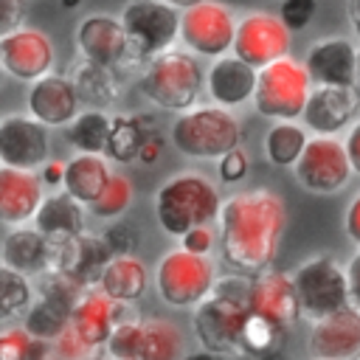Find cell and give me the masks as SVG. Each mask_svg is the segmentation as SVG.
<instances>
[{"label":"cell","mask_w":360,"mask_h":360,"mask_svg":"<svg viewBox=\"0 0 360 360\" xmlns=\"http://www.w3.org/2000/svg\"><path fill=\"white\" fill-rule=\"evenodd\" d=\"M219 253L228 267L256 276L278 253L287 208L276 191L250 188L231 194L219 208Z\"/></svg>","instance_id":"6da1fadb"},{"label":"cell","mask_w":360,"mask_h":360,"mask_svg":"<svg viewBox=\"0 0 360 360\" xmlns=\"http://www.w3.org/2000/svg\"><path fill=\"white\" fill-rule=\"evenodd\" d=\"M222 197L217 186L200 172H180L163 180L155 191V217L169 236H183L191 228L211 225L219 217Z\"/></svg>","instance_id":"7a4b0ae2"},{"label":"cell","mask_w":360,"mask_h":360,"mask_svg":"<svg viewBox=\"0 0 360 360\" xmlns=\"http://www.w3.org/2000/svg\"><path fill=\"white\" fill-rule=\"evenodd\" d=\"M205 87L202 68L194 53L169 48L146 62V70L141 76L143 96L169 112H186L197 104L200 93Z\"/></svg>","instance_id":"3957f363"},{"label":"cell","mask_w":360,"mask_h":360,"mask_svg":"<svg viewBox=\"0 0 360 360\" xmlns=\"http://www.w3.org/2000/svg\"><path fill=\"white\" fill-rule=\"evenodd\" d=\"M242 141L236 115L228 107L208 104L180 112L172 124V143L180 155L194 160H219Z\"/></svg>","instance_id":"277c9868"},{"label":"cell","mask_w":360,"mask_h":360,"mask_svg":"<svg viewBox=\"0 0 360 360\" xmlns=\"http://www.w3.org/2000/svg\"><path fill=\"white\" fill-rule=\"evenodd\" d=\"M312 84L315 82H312L304 62H295L292 56H281V59L259 68L253 107L264 118L295 121L307 110Z\"/></svg>","instance_id":"5b68a950"},{"label":"cell","mask_w":360,"mask_h":360,"mask_svg":"<svg viewBox=\"0 0 360 360\" xmlns=\"http://www.w3.org/2000/svg\"><path fill=\"white\" fill-rule=\"evenodd\" d=\"M158 295L169 307H197L211 295L217 284V264L211 256L191 253L186 248L169 250L155 267Z\"/></svg>","instance_id":"8992f818"},{"label":"cell","mask_w":360,"mask_h":360,"mask_svg":"<svg viewBox=\"0 0 360 360\" xmlns=\"http://www.w3.org/2000/svg\"><path fill=\"white\" fill-rule=\"evenodd\" d=\"M183 11L166 0H132L121 11V22L129 37V53L135 59H155L169 51L180 37Z\"/></svg>","instance_id":"52a82bcc"},{"label":"cell","mask_w":360,"mask_h":360,"mask_svg":"<svg viewBox=\"0 0 360 360\" xmlns=\"http://www.w3.org/2000/svg\"><path fill=\"white\" fill-rule=\"evenodd\" d=\"M301 312L309 318H323L352 304L349 276L332 256H315L295 267L292 273Z\"/></svg>","instance_id":"ba28073f"},{"label":"cell","mask_w":360,"mask_h":360,"mask_svg":"<svg viewBox=\"0 0 360 360\" xmlns=\"http://www.w3.org/2000/svg\"><path fill=\"white\" fill-rule=\"evenodd\" d=\"M248 318V304L228 298L217 290H211L208 298H202L194 307L191 329L197 340L219 354H239L242 357V326Z\"/></svg>","instance_id":"9c48e42d"},{"label":"cell","mask_w":360,"mask_h":360,"mask_svg":"<svg viewBox=\"0 0 360 360\" xmlns=\"http://www.w3.org/2000/svg\"><path fill=\"white\" fill-rule=\"evenodd\" d=\"M236 17L225 3L217 0H200L188 8H183L180 17V39L183 45L197 56H225L233 51L236 39Z\"/></svg>","instance_id":"30bf717a"},{"label":"cell","mask_w":360,"mask_h":360,"mask_svg":"<svg viewBox=\"0 0 360 360\" xmlns=\"http://www.w3.org/2000/svg\"><path fill=\"white\" fill-rule=\"evenodd\" d=\"M295 180L301 188L312 194H335L346 188L349 177L354 174V166L349 160L346 143L338 141L335 135H315L309 138L304 155L292 166Z\"/></svg>","instance_id":"8fae6325"},{"label":"cell","mask_w":360,"mask_h":360,"mask_svg":"<svg viewBox=\"0 0 360 360\" xmlns=\"http://www.w3.org/2000/svg\"><path fill=\"white\" fill-rule=\"evenodd\" d=\"M233 53L253 68H264L281 56H290V28L276 14L250 11L236 22Z\"/></svg>","instance_id":"7c38bea8"},{"label":"cell","mask_w":360,"mask_h":360,"mask_svg":"<svg viewBox=\"0 0 360 360\" xmlns=\"http://www.w3.org/2000/svg\"><path fill=\"white\" fill-rule=\"evenodd\" d=\"M48 124L20 112H8L0 118V163L14 169H42L48 163L51 141Z\"/></svg>","instance_id":"4fadbf2b"},{"label":"cell","mask_w":360,"mask_h":360,"mask_svg":"<svg viewBox=\"0 0 360 360\" xmlns=\"http://www.w3.org/2000/svg\"><path fill=\"white\" fill-rule=\"evenodd\" d=\"M56 59L51 37L37 28H14L0 37V65L17 82H37L51 73Z\"/></svg>","instance_id":"5bb4252c"},{"label":"cell","mask_w":360,"mask_h":360,"mask_svg":"<svg viewBox=\"0 0 360 360\" xmlns=\"http://www.w3.org/2000/svg\"><path fill=\"white\" fill-rule=\"evenodd\" d=\"M76 45L84 59L98 62L104 68H121L124 62H132L129 53V37L121 22V17L110 14H87L76 25Z\"/></svg>","instance_id":"9a60e30c"},{"label":"cell","mask_w":360,"mask_h":360,"mask_svg":"<svg viewBox=\"0 0 360 360\" xmlns=\"http://www.w3.org/2000/svg\"><path fill=\"white\" fill-rule=\"evenodd\" d=\"M309 354L318 360H357L360 357V309L343 307L312 323Z\"/></svg>","instance_id":"2e32d148"},{"label":"cell","mask_w":360,"mask_h":360,"mask_svg":"<svg viewBox=\"0 0 360 360\" xmlns=\"http://www.w3.org/2000/svg\"><path fill=\"white\" fill-rule=\"evenodd\" d=\"M304 65H307V70H309L315 84H323V87H357L360 51L346 37H326L321 42H312Z\"/></svg>","instance_id":"e0dca14e"},{"label":"cell","mask_w":360,"mask_h":360,"mask_svg":"<svg viewBox=\"0 0 360 360\" xmlns=\"http://www.w3.org/2000/svg\"><path fill=\"white\" fill-rule=\"evenodd\" d=\"M248 309L259 312V315H267V318L284 323L287 329L304 315L292 276L281 273V270H270V267L256 273V276H250Z\"/></svg>","instance_id":"ac0fdd59"},{"label":"cell","mask_w":360,"mask_h":360,"mask_svg":"<svg viewBox=\"0 0 360 360\" xmlns=\"http://www.w3.org/2000/svg\"><path fill=\"white\" fill-rule=\"evenodd\" d=\"M357 112H360V90L357 87L315 84L301 118H304L307 129H312L315 135H338L357 118Z\"/></svg>","instance_id":"d6986e66"},{"label":"cell","mask_w":360,"mask_h":360,"mask_svg":"<svg viewBox=\"0 0 360 360\" xmlns=\"http://www.w3.org/2000/svg\"><path fill=\"white\" fill-rule=\"evenodd\" d=\"M127 318H132V315H129V304L112 301L104 290L90 287V290L82 295V301L76 304L73 318H70V326L82 335V340H84L90 349H96V346H104V343L110 340L112 329H115L121 321H127ZM135 318H138V315H135Z\"/></svg>","instance_id":"ffe728a7"},{"label":"cell","mask_w":360,"mask_h":360,"mask_svg":"<svg viewBox=\"0 0 360 360\" xmlns=\"http://www.w3.org/2000/svg\"><path fill=\"white\" fill-rule=\"evenodd\" d=\"M110 259L112 250L107 248L104 236H90L87 231L73 239L53 242V270L73 276L84 287H98V278Z\"/></svg>","instance_id":"44dd1931"},{"label":"cell","mask_w":360,"mask_h":360,"mask_svg":"<svg viewBox=\"0 0 360 360\" xmlns=\"http://www.w3.org/2000/svg\"><path fill=\"white\" fill-rule=\"evenodd\" d=\"M256 82H259V68L248 65L236 53L217 56L205 70V93L211 96L214 104L228 110L242 107L245 101H253Z\"/></svg>","instance_id":"7402d4cb"},{"label":"cell","mask_w":360,"mask_h":360,"mask_svg":"<svg viewBox=\"0 0 360 360\" xmlns=\"http://www.w3.org/2000/svg\"><path fill=\"white\" fill-rule=\"evenodd\" d=\"M28 112L39 121H45L48 127H68L76 115H79V93L70 76H56L48 73L37 82H31L28 90Z\"/></svg>","instance_id":"603a6c76"},{"label":"cell","mask_w":360,"mask_h":360,"mask_svg":"<svg viewBox=\"0 0 360 360\" xmlns=\"http://www.w3.org/2000/svg\"><path fill=\"white\" fill-rule=\"evenodd\" d=\"M42 177L31 169L0 166V219L6 225H25L42 205Z\"/></svg>","instance_id":"cb8c5ba5"},{"label":"cell","mask_w":360,"mask_h":360,"mask_svg":"<svg viewBox=\"0 0 360 360\" xmlns=\"http://www.w3.org/2000/svg\"><path fill=\"white\" fill-rule=\"evenodd\" d=\"M3 264L25 276L53 270V242L37 228H14L3 239Z\"/></svg>","instance_id":"d4e9b609"},{"label":"cell","mask_w":360,"mask_h":360,"mask_svg":"<svg viewBox=\"0 0 360 360\" xmlns=\"http://www.w3.org/2000/svg\"><path fill=\"white\" fill-rule=\"evenodd\" d=\"M34 228L42 231L51 242H65V239H73V236L84 233L82 202L73 194H68L65 188L48 194L42 200L37 217H34Z\"/></svg>","instance_id":"484cf974"},{"label":"cell","mask_w":360,"mask_h":360,"mask_svg":"<svg viewBox=\"0 0 360 360\" xmlns=\"http://www.w3.org/2000/svg\"><path fill=\"white\" fill-rule=\"evenodd\" d=\"M110 174L112 172L107 166V155L79 152L76 158H70L65 163V183H62V188L68 194H73L82 205H90L104 191Z\"/></svg>","instance_id":"4316f807"},{"label":"cell","mask_w":360,"mask_h":360,"mask_svg":"<svg viewBox=\"0 0 360 360\" xmlns=\"http://www.w3.org/2000/svg\"><path fill=\"white\" fill-rule=\"evenodd\" d=\"M146 287H149V273L143 262H138L132 253L112 256L98 278V290H104L112 301H124V304L138 301L146 292Z\"/></svg>","instance_id":"83f0119b"},{"label":"cell","mask_w":360,"mask_h":360,"mask_svg":"<svg viewBox=\"0 0 360 360\" xmlns=\"http://www.w3.org/2000/svg\"><path fill=\"white\" fill-rule=\"evenodd\" d=\"M70 79L76 84V93H79L82 104H87V107L104 110L118 98V82H115L112 68H104V65L90 62V59L82 56L70 68Z\"/></svg>","instance_id":"f1b7e54d"},{"label":"cell","mask_w":360,"mask_h":360,"mask_svg":"<svg viewBox=\"0 0 360 360\" xmlns=\"http://www.w3.org/2000/svg\"><path fill=\"white\" fill-rule=\"evenodd\" d=\"M284 340H287L284 323L248 309L242 326V357H276L284 349Z\"/></svg>","instance_id":"f546056e"},{"label":"cell","mask_w":360,"mask_h":360,"mask_svg":"<svg viewBox=\"0 0 360 360\" xmlns=\"http://www.w3.org/2000/svg\"><path fill=\"white\" fill-rule=\"evenodd\" d=\"M110 132H112V118H110L104 110L87 107L84 112H79V115L68 124V143H70L76 152L107 155Z\"/></svg>","instance_id":"4dcf8cb0"},{"label":"cell","mask_w":360,"mask_h":360,"mask_svg":"<svg viewBox=\"0 0 360 360\" xmlns=\"http://www.w3.org/2000/svg\"><path fill=\"white\" fill-rule=\"evenodd\" d=\"M149 127L141 115H132V112H124V115H115L112 118V132H110V143H107V158L110 160H118V163H132L146 138H149Z\"/></svg>","instance_id":"1f68e13d"},{"label":"cell","mask_w":360,"mask_h":360,"mask_svg":"<svg viewBox=\"0 0 360 360\" xmlns=\"http://www.w3.org/2000/svg\"><path fill=\"white\" fill-rule=\"evenodd\" d=\"M309 138L295 121H276L264 135V155L273 166H295Z\"/></svg>","instance_id":"d6a6232c"},{"label":"cell","mask_w":360,"mask_h":360,"mask_svg":"<svg viewBox=\"0 0 360 360\" xmlns=\"http://www.w3.org/2000/svg\"><path fill=\"white\" fill-rule=\"evenodd\" d=\"M141 360H183V335L169 321H143Z\"/></svg>","instance_id":"836d02e7"},{"label":"cell","mask_w":360,"mask_h":360,"mask_svg":"<svg viewBox=\"0 0 360 360\" xmlns=\"http://www.w3.org/2000/svg\"><path fill=\"white\" fill-rule=\"evenodd\" d=\"M70 318H73V309H68V307H62V304L39 295V301L28 309L22 326L34 338H39V340H56L70 326Z\"/></svg>","instance_id":"e575fe53"},{"label":"cell","mask_w":360,"mask_h":360,"mask_svg":"<svg viewBox=\"0 0 360 360\" xmlns=\"http://www.w3.org/2000/svg\"><path fill=\"white\" fill-rule=\"evenodd\" d=\"M31 276L17 273L14 267L0 270V312L3 318H25L34 307V287L28 281Z\"/></svg>","instance_id":"d590c367"},{"label":"cell","mask_w":360,"mask_h":360,"mask_svg":"<svg viewBox=\"0 0 360 360\" xmlns=\"http://www.w3.org/2000/svg\"><path fill=\"white\" fill-rule=\"evenodd\" d=\"M129 202H132V183L124 174L112 172L104 191L90 202V214L98 219H115L129 208Z\"/></svg>","instance_id":"8d00e7d4"},{"label":"cell","mask_w":360,"mask_h":360,"mask_svg":"<svg viewBox=\"0 0 360 360\" xmlns=\"http://www.w3.org/2000/svg\"><path fill=\"white\" fill-rule=\"evenodd\" d=\"M141 340H143V321L127 318L112 329L104 346L112 360H141Z\"/></svg>","instance_id":"74e56055"},{"label":"cell","mask_w":360,"mask_h":360,"mask_svg":"<svg viewBox=\"0 0 360 360\" xmlns=\"http://www.w3.org/2000/svg\"><path fill=\"white\" fill-rule=\"evenodd\" d=\"M39 338H34L25 326L3 329L0 335V360H34L39 349Z\"/></svg>","instance_id":"f35d334b"},{"label":"cell","mask_w":360,"mask_h":360,"mask_svg":"<svg viewBox=\"0 0 360 360\" xmlns=\"http://www.w3.org/2000/svg\"><path fill=\"white\" fill-rule=\"evenodd\" d=\"M315 8H318L315 0H284L281 8H278V17L284 20V25L290 31H304L312 22Z\"/></svg>","instance_id":"ab89813d"},{"label":"cell","mask_w":360,"mask_h":360,"mask_svg":"<svg viewBox=\"0 0 360 360\" xmlns=\"http://www.w3.org/2000/svg\"><path fill=\"white\" fill-rule=\"evenodd\" d=\"M101 236H104L107 248L112 250V256H127V253H132L135 245H138L135 231H132L129 225H124V222H112Z\"/></svg>","instance_id":"60d3db41"},{"label":"cell","mask_w":360,"mask_h":360,"mask_svg":"<svg viewBox=\"0 0 360 360\" xmlns=\"http://www.w3.org/2000/svg\"><path fill=\"white\" fill-rule=\"evenodd\" d=\"M217 172H219V180H222V183H239V180L248 174V152H242L239 146L231 149L228 155L219 158Z\"/></svg>","instance_id":"b9f144b4"},{"label":"cell","mask_w":360,"mask_h":360,"mask_svg":"<svg viewBox=\"0 0 360 360\" xmlns=\"http://www.w3.org/2000/svg\"><path fill=\"white\" fill-rule=\"evenodd\" d=\"M53 349H56V354H59L62 360H82V357L90 354V346L82 340V335H79L73 326H68V329L53 340Z\"/></svg>","instance_id":"7bdbcfd3"},{"label":"cell","mask_w":360,"mask_h":360,"mask_svg":"<svg viewBox=\"0 0 360 360\" xmlns=\"http://www.w3.org/2000/svg\"><path fill=\"white\" fill-rule=\"evenodd\" d=\"M214 242H217V233H214V228H208V225L191 228L188 233L180 236V248H186V250H191V253H202V256H211Z\"/></svg>","instance_id":"ee69618b"},{"label":"cell","mask_w":360,"mask_h":360,"mask_svg":"<svg viewBox=\"0 0 360 360\" xmlns=\"http://www.w3.org/2000/svg\"><path fill=\"white\" fill-rule=\"evenodd\" d=\"M25 14V0H3V11H0V31L8 34L14 28H20Z\"/></svg>","instance_id":"f6af8a7d"},{"label":"cell","mask_w":360,"mask_h":360,"mask_svg":"<svg viewBox=\"0 0 360 360\" xmlns=\"http://www.w3.org/2000/svg\"><path fill=\"white\" fill-rule=\"evenodd\" d=\"M343 231H346V236L360 248V191L349 200V205H346V214H343Z\"/></svg>","instance_id":"bcb514c9"},{"label":"cell","mask_w":360,"mask_h":360,"mask_svg":"<svg viewBox=\"0 0 360 360\" xmlns=\"http://www.w3.org/2000/svg\"><path fill=\"white\" fill-rule=\"evenodd\" d=\"M346 276H349V292H352V307L360 309V250L349 259L346 264Z\"/></svg>","instance_id":"7dc6e473"},{"label":"cell","mask_w":360,"mask_h":360,"mask_svg":"<svg viewBox=\"0 0 360 360\" xmlns=\"http://www.w3.org/2000/svg\"><path fill=\"white\" fill-rule=\"evenodd\" d=\"M343 143H346L349 160H352V166H354V174H360V121H354V124L349 127Z\"/></svg>","instance_id":"c3c4849f"},{"label":"cell","mask_w":360,"mask_h":360,"mask_svg":"<svg viewBox=\"0 0 360 360\" xmlns=\"http://www.w3.org/2000/svg\"><path fill=\"white\" fill-rule=\"evenodd\" d=\"M39 177H42V183H45V186L59 188V186L65 183V163H59V160H48V163L42 166Z\"/></svg>","instance_id":"681fc988"},{"label":"cell","mask_w":360,"mask_h":360,"mask_svg":"<svg viewBox=\"0 0 360 360\" xmlns=\"http://www.w3.org/2000/svg\"><path fill=\"white\" fill-rule=\"evenodd\" d=\"M158 155H160V138L158 135H149L146 143H143V149H141V155H138V160L141 163H152Z\"/></svg>","instance_id":"f907efd6"},{"label":"cell","mask_w":360,"mask_h":360,"mask_svg":"<svg viewBox=\"0 0 360 360\" xmlns=\"http://www.w3.org/2000/svg\"><path fill=\"white\" fill-rule=\"evenodd\" d=\"M346 17H349V22H352V28H354V34L360 39V0H349L346 3Z\"/></svg>","instance_id":"816d5d0a"},{"label":"cell","mask_w":360,"mask_h":360,"mask_svg":"<svg viewBox=\"0 0 360 360\" xmlns=\"http://www.w3.org/2000/svg\"><path fill=\"white\" fill-rule=\"evenodd\" d=\"M228 354H219V352H211V349H200V352H191V354H183V360H225Z\"/></svg>","instance_id":"f5cc1de1"},{"label":"cell","mask_w":360,"mask_h":360,"mask_svg":"<svg viewBox=\"0 0 360 360\" xmlns=\"http://www.w3.org/2000/svg\"><path fill=\"white\" fill-rule=\"evenodd\" d=\"M48 343H51V340H42V343H39V349H37V354H34V360H62L59 354H51V349H48Z\"/></svg>","instance_id":"db71d44e"},{"label":"cell","mask_w":360,"mask_h":360,"mask_svg":"<svg viewBox=\"0 0 360 360\" xmlns=\"http://www.w3.org/2000/svg\"><path fill=\"white\" fill-rule=\"evenodd\" d=\"M166 3H172V6H177V8H188V6H194V3H200V0H166Z\"/></svg>","instance_id":"11a10c76"},{"label":"cell","mask_w":360,"mask_h":360,"mask_svg":"<svg viewBox=\"0 0 360 360\" xmlns=\"http://www.w3.org/2000/svg\"><path fill=\"white\" fill-rule=\"evenodd\" d=\"M82 360H112V357H98V354H87V357H82Z\"/></svg>","instance_id":"9f6ffc18"},{"label":"cell","mask_w":360,"mask_h":360,"mask_svg":"<svg viewBox=\"0 0 360 360\" xmlns=\"http://www.w3.org/2000/svg\"><path fill=\"white\" fill-rule=\"evenodd\" d=\"M248 360H276V357H248Z\"/></svg>","instance_id":"6f0895ef"},{"label":"cell","mask_w":360,"mask_h":360,"mask_svg":"<svg viewBox=\"0 0 360 360\" xmlns=\"http://www.w3.org/2000/svg\"><path fill=\"white\" fill-rule=\"evenodd\" d=\"M357 90H360V65H357Z\"/></svg>","instance_id":"680465c9"},{"label":"cell","mask_w":360,"mask_h":360,"mask_svg":"<svg viewBox=\"0 0 360 360\" xmlns=\"http://www.w3.org/2000/svg\"><path fill=\"white\" fill-rule=\"evenodd\" d=\"M312 360H318V357H312Z\"/></svg>","instance_id":"91938a15"}]
</instances>
